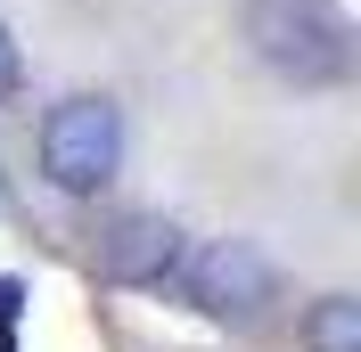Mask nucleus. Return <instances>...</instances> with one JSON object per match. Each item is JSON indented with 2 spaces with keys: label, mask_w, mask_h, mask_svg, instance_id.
<instances>
[{
  "label": "nucleus",
  "mask_w": 361,
  "mask_h": 352,
  "mask_svg": "<svg viewBox=\"0 0 361 352\" xmlns=\"http://www.w3.org/2000/svg\"><path fill=\"white\" fill-rule=\"evenodd\" d=\"M247 42L279 82H345L353 74V25L337 0H247Z\"/></svg>",
  "instance_id": "obj_1"
},
{
  "label": "nucleus",
  "mask_w": 361,
  "mask_h": 352,
  "mask_svg": "<svg viewBox=\"0 0 361 352\" xmlns=\"http://www.w3.org/2000/svg\"><path fill=\"white\" fill-rule=\"evenodd\" d=\"M123 172V107L107 90H74L42 115V180L58 197H99Z\"/></svg>",
  "instance_id": "obj_2"
},
{
  "label": "nucleus",
  "mask_w": 361,
  "mask_h": 352,
  "mask_svg": "<svg viewBox=\"0 0 361 352\" xmlns=\"http://www.w3.org/2000/svg\"><path fill=\"white\" fill-rule=\"evenodd\" d=\"M189 295H197L205 320L247 328V320H263V311L279 303V270H271V254L255 238H214L197 263H189Z\"/></svg>",
  "instance_id": "obj_3"
},
{
  "label": "nucleus",
  "mask_w": 361,
  "mask_h": 352,
  "mask_svg": "<svg viewBox=\"0 0 361 352\" xmlns=\"http://www.w3.org/2000/svg\"><path fill=\"white\" fill-rule=\"evenodd\" d=\"M180 221H164V213H123L99 238V270H107L115 287H164L180 270Z\"/></svg>",
  "instance_id": "obj_4"
},
{
  "label": "nucleus",
  "mask_w": 361,
  "mask_h": 352,
  "mask_svg": "<svg viewBox=\"0 0 361 352\" xmlns=\"http://www.w3.org/2000/svg\"><path fill=\"white\" fill-rule=\"evenodd\" d=\"M304 352H361V303L353 295H320L304 311Z\"/></svg>",
  "instance_id": "obj_5"
},
{
  "label": "nucleus",
  "mask_w": 361,
  "mask_h": 352,
  "mask_svg": "<svg viewBox=\"0 0 361 352\" xmlns=\"http://www.w3.org/2000/svg\"><path fill=\"white\" fill-rule=\"evenodd\" d=\"M17 82H25V49H17L8 25H0V99H17Z\"/></svg>",
  "instance_id": "obj_6"
}]
</instances>
